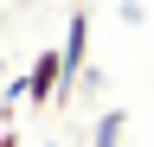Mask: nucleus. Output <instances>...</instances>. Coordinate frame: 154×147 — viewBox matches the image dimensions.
I'll use <instances>...</instances> for the list:
<instances>
[{
  "label": "nucleus",
  "mask_w": 154,
  "mask_h": 147,
  "mask_svg": "<svg viewBox=\"0 0 154 147\" xmlns=\"http://www.w3.org/2000/svg\"><path fill=\"white\" fill-rule=\"evenodd\" d=\"M51 96H71V77H64V51L58 45H45L32 58V70H26V102L32 109H45Z\"/></svg>",
  "instance_id": "f257e3e1"
},
{
  "label": "nucleus",
  "mask_w": 154,
  "mask_h": 147,
  "mask_svg": "<svg viewBox=\"0 0 154 147\" xmlns=\"http://www.w3.org/2000/svg\"><path fill=\"white\" fill-rule=\"evenodd\" d=\"M58 51H64V77L77 83V77H84V64H90V7H84V0L71 7V19H64V45H58Z\"/></svg>",
  "instance_id": "f03ea898"
},
{
  "label": "nucleus",
  "mask_w": 154,
  "mask_h": 147,
  "mask_svg": "<svg viewBox=\"0 0 154 147\" xmlns=\"http://www.w3.org/2000/svg\"><path fill=\"white\" fill-rule=\"evenodd\" d=\"M122 128H128V115H122V109H103V115H96L90 147H122Z\"/></svg>",
  "instance_id": "7ed1b4c3"
},
{
  "label": "nucleus",
  "mask_w": 154,
  "mask_h": 147,
  "mask_svg": "<svg viewBox=\"0 0 154 147\" xmlns=\"http://www.w3.org/2000/svg\"><path fill=\"white\" fill-rule=\"evenodd\" d=\"M0 147H19V134H13V128H0Z\"/></svg>",
  "instance_id": "20e7f679"
},
{
  "label": "nucleus",
  "mask_w": 154,
  "mask_h": 147,
  "mask_svg": "<svg viewBox=\"0 0 154 147\" xmlns=\"http://www.w3.org/2000/svg\"><path fill=\"white\" fill-rule=\"evenodd\" d=\"M51 147H58V141H51Z\"/></svg>",
  "instance_id": "39448f33"
}]
</instances>
